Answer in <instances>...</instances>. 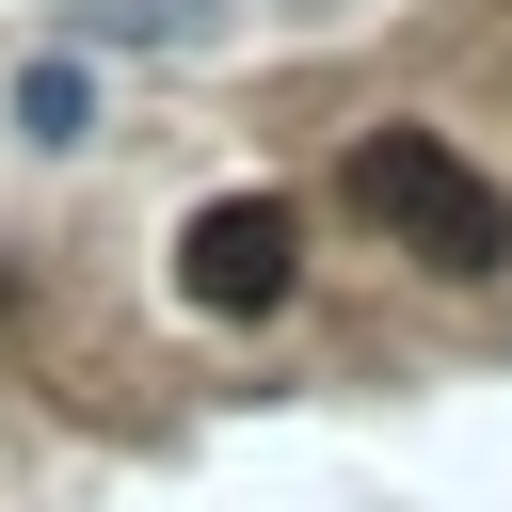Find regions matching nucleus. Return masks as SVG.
<instances>
[{"mask_svg": "<svg viewBox=\"0 0 512 512\" xmlns=\"http://www.w3.org/2000/svg\"><path fill=\"white\" fill-rule=\"evenodd\" d=\"M288 272H304V224H288L272 192H208V208H192V240H176V288H192L208 320H272V304H288Z\"/></svg>", "mask_w": 512, "mask_h": 512, "instance_id": "2", "label": "nucleus"}, {"mask_svg": "<svg viewBox=\"0 0 512 512\" xmlns=\"http://www.w3.org/2000/svg\"><path fill=\"white\" fill-rule=\"evenodd\" d=\"M336 192H352L416 272H464V288L512 272V192H496L464 144H432V128H368V144L336 160Z\"/></svg>", "mask_w": 512, "mask_h": 512, "instance_id": "1", "label": "nucleus"}, {"mask_svg": "<svg viewBox=\"0 0 512 512\" xmlns=\"http://www.w3.org/2000/svg\"><path fill=\"white\" fill-rule=\"evenodd\" d=\"M16 128H32V144H80V128H96V80H80V64H32V80H16Z\"/></svg>", "mask_w": 512, "mask_h": 512, "instance_id": "3", "label": "nucleus"}]
</instances>
